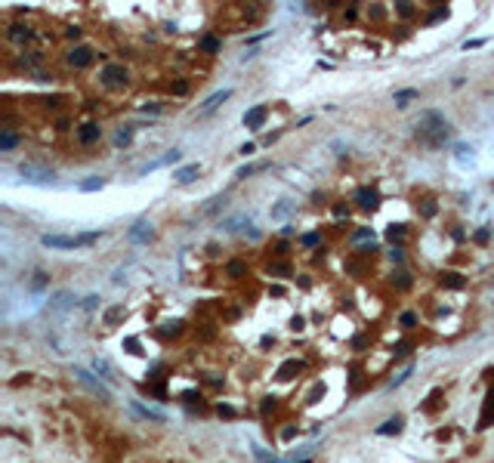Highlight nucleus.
I'll return each mask as SVG.
<instances>
[{"mask_svg": "<svg viewBox=\"0 0 494 463\" xmlns=\"http://www.w3.org/2000/svg\"><path fill=\"white\" fill-rule=\"evenodd\" d=\"M470 151H473V148H466V145H454V155H457V161H463V164H466V158L473 161V155H470Z\"/></svg>", "mask_w": 494, "mask_h": 463, "instance_id": "c9c22d12", "label": "nucleus"}, {"mask_svg": "<svg viewBox=\"0 0 494 463\" xmlns=\"http://www.w3.org/2000/svg\"><path fill=\"white\" fill-rule=\"evenodd\" d=\"M121 318H124V303H118V306H112V309H108L102 321H105V324H118Z\"/></svg>", "mask_w": 494, "mask_h": 463, "instance_id": "bb28decb", "label": "nucleus"}, {"mask_svg": "<svg viewBox=\"0 0 494 463\" xmlns=\"http://www.w3.org/2000/svg\"><path fill=\"white\" fill-rule=\"evenodd\" d=\"M269 161H259V164H244V167H241V170L235 173L238 176V179H247V176H254V173H259V170H269Z\"/></svg>", "mask_w": 494, "mask_h": 463, "instance_id": "6ab92c4d", "label": "nucleus"}, {"mask_svg": "<svg viewBox=\"0 0 494 463\" xmlns=\"http://www.w3.org/2000/svg\"><path fill=\"white\" fill-rule=\"evenodd\" d=\"M244 225H250V213H235L229 220H223V232H247Z\"/></svg>", "mask_w": 494, "mask_h": 463, "instance_id": "f8f14e48", "label": "nucleus"}, {"mask_svg": "<svg viewBox=\"0 0 494 463\" xmlns=\"http://www.w3.org/2000/svg\"><path fill=\"white\" fill-rule=\"evenodd\" d=\"M473 238H476V241H479V244H485V241H488V238H491V232H488V229H479V232H476V235H473Z\"/></svg>", "mask_w": 494, "mask_h": 463, "instance_id": "49530a36", "label": "nucleus"}, {"mask_svg": "<svg viewBox=\"0 0 494 463\" xmlns=\"http://www.w3.org/2000/svg\"><path fill=\"white\" fill-rule=\"evenodd\" d=\"M297 210V201H278V204H272V220H287L290 213Z\"/></svg>", "mask_w": 494, "mask_h": 463, "instance_id": "dca6fc26", "label": "nucleus"}, {"mask_svg": "<svg viewBox=\"0 0 494 463\" xmlns=\"http://www.w3.org/2000/svg\"><path fill=\"white\" fill-rule=\"evenodd\" d=\"M244 272H247V263H244V259H232V263L225 266V275H232V278H241Z\"/></svg>", "mask_w": 494, "mask_h": 463, "instance_id": "a878e982", "label": "nucleus"}, {"mask_svg": "<svg viewBox=\"0 0 494 463\" xmlns=\"http://www.w3.org/2000/svg\"><path fill=\"white\" fill-rule=\"evenodd\" d=\"M401 256H405V254H401V247H392V250H389V259H392V263H401Z\"/></svg>", "mask_w": 494, "mask_h": 463, "instance_id": "09e8293b", "label": "nucleus"}, {"mask_svg": "<svg viewBox=\"0 0 494 463\" xmlns=\"http://www.w3.org/2000/svg\"><path fill=\"white\" fill-rule=\"evenodd\" d=\"M102 139V127L99 124H83V127L78 130V142L80 145H93V142Z\"/></svg>", "mask_w": 494, "mask_h": 463, "instance_id": "9b49d317", "label": "nucleus"}, {"mask_svg": "<svg viewBox=\"0 0 494 463\" xmlns=\"http://www.w3.org/2000/svg\"><path fill=\"white\" fill-rule=\"evenodd\" d=\"M445 16H448V10H445V6H439V10H432L430 16H426V25H435L439 19H445Z\"/></svg>", "mask_w": 494, "mask_h": 463, "instance_id": "72a5a7b5", "label": "nucleus"}, {"mask_svg": "<svg viewBox=\"0 0 494 463\" xmlns=\"http://www.w3.org/2000/svg\"><path fill=\"white\" fill-rule=\"evenodd\" d=\"M71 293L68 290H62V293H56V300H53V309H65V306H71Z\"/></svg>", "mask_w": 494, "mask_h": 463, "instance_id": "473e14b6", "label": "nucleus"}, {"mask_svg": "<svg viewBox=\"0 0 494 463\" xmlns=\"http://www.w3.org/2000/svg\"><path fill=\"white\" fill-rule=\"evenodd\" d=\"M334 216H337V220H343V216H349V210L343 207V204H337V207H334Z\"/></svg>", "mask_w": 494, "mask_h": 463, "instance_id": "8fccbe9b", "label": "nucleus"}, {"mask_svg": "<svg viewBox=\"0 0 494 463\" xmlns=\"http://www.w3.org/2000/svg\"><path fill=\"white\" fill-rule=\"evenodd\" d=\"M198 49H201V53H207V56H216V53L223 49V40L216 37V34H204V37L198 40Z\"/></svg>", "mask_w": 494, "mask_h": 463, "instance_id": "ddd939ff", "label": "nucleus"}, {"mask_svg": "<svg viewBox=\"0 0 494 463\" xmlns=\"http://www.w3.org/2000/svg\"><path fill=\"white\" fill-rule=\"evenodd\" d=\"M463 284H466V278H463V275H457V272H442V287L460 290Z\"/></svg>", "mask_w": 494, "mask_h": 463, "instance_id": "a211bd4d", "label": "nucleus"}, {"mask_svg": "<svg viewBox=\"0 0 494 463\" xmlns=\"http://www.w3.org/2000/svg\"><path fill=\"white\" fill-rule=\"evenodd\" d=\"M269 272H272V275H287L290 266H287V263H275V266H269Z\"/></svg>", "mask_w": 494, "mask_h": 463, "instance_id": "ea45409f", "label": "nucleus"}, {"mask_svg": "<svg viewBox=\"0 0 494 463\" xmlns=\"http://www.w3.org/2000/svg\"><path fill=\"white\" fill-rule=\"evenodd\" d=\"M479 47H485V37H476V40H466L463 44V49H479Z\"/></svg>", "mask_w": 494, "mask_h": 463, "instance_id": "37998d69", "label": "nucleus"}, {"mask_svg": "<svg viewBox=\"0 0 494 463\" xmlns=\"http://www.w3.org/2000/svg\"><path fill=\"white\" fill-rule=\"evenodd\" d=\"M96 303H99V297L90 293V297H83V309H96Z\"/></svg>", "mask_w": 494, "mask_h": 463, "instance_id": "a18cd8bd", "label": "nucleus"}, {"mask_svg": "<svg viewBox=\"0 0 494 463\" xmlns=\"http://www.w3.org/2000/svg\"><path fill=\"white\" fill-rule=\"evenodd\" d=\"M401 429V417H389L383 426H377V435H392V432H398Z\"/></svg>", "mask_w": 494, "mask_h": 463, "instance_id": "5701e85b", "label": "nucleus"}, {"mask_svg": "<svg viewBox=\"0 0 494 463\" xmlns=\"http://www.w3.org/2000/svg\"><path fill=\"white\" fill-rule=\"evenodd\" d=\"M290 327H294V331H300V327H303V318L294 315V318H290Z\"/></svg>", "mask_w": 494, "mask_h": 463, "instance_id": "3c124183", "label": "nucleus"}, {"mask_svg": "<svg viewBox=\"0 0 494 463\" xmlns=\"http://www.w3.org/2000/svg\"><path fill=\"white\" fill-rule=\"evenodd\" d=\"M238 151H241V155L247 158V155H254V151H256V145H254V142H244V145H241Z\"/></svg>", "mask_w": 494, "mask_h": 463, "instance_id": "de8ad7c7", "label": "nucleus"}, {"mask_svg": "<svg viewBox=\"0 0 494 463\" xmlns=\"http://www.w3.org/2000/svg\"><path fill=\"white\" fill-rule=\"evenodd\" d=\"M405 235H408L405 225H389V229H386V238H389V241H405Z\"/></svg>", "mask_w": 494, "mask_h": 463, "instance_id": "7c9ffc66", "label": "nucleus"}, {"mask_svg": "<svg viewBox=\"0 0 494 463\" xmlns=\"http://www.w3.org/2000/svg\"><path fill=\"white\" fill-rule=\"evenodd\" d=\"M31 284H34V287H44V284H47V272H40V269H37V272H34V281H31Z\"/></svg>", "mask_w": 494, "mask_h": 463, "instance_id": "79ce46f5", "label": "nucleus"}, {"mask_svg": "<svg viewBox=\"0 0 494 463\" xmlns=\"http://www.w3.org/2000/svg\"><path fill=\"white\" fill-rule=\"evenodd\" d=\"M127 238H130L133 244H148V241L155 238V229H152V223H145V220L133 223L130 229H127Z\"/></svg>", "mask_w": 494, "mask_h": 463, "instance_id": "39448f33", "label": "nucleus"}, {"mask_svg": "<svg viewBox=\"0 0 494 463\" xmlns=\"http://www.w3.org/2000/svg\"><path fill=\"white\" fill-rule=\"evenodd\" d=\"M93 47H74L71 53H68V65L71 68H87L90 62H93Z\"/></svg>", "mask_w": 494, "mask_h": 463, "instance_id": "6e6552de", "label": "nucleus"}, {"mask_svg": "<svg viewBox=\"0 0 494 463\" xmlns=\"http://www.w3.org/2000/svg\"><path fill=\"white\" fill-rule=\"evenodd\" d=\"M170 90L176 93V96H186V93H189V83H186V80H176V83H173Z\"/></svg>", "mask_w": 494, "mask_h": 463, "instance_id": "a19ab883", "label": "nucleus"}, {"mask_svg": "<svg viewBox=\"0 0 494 463\" xmlns=\"http://www.w3.org/2000/svg\"><path fill=\"white\" fill-rule=\"evenodd\" d=\"M133 411H136V414H142L145 420H158V423L164 420V414H161V411H155V408H145V405H139V401H133Z\"/></svg>", "mask_w": 494, "mask_h": 463, "instance_id": "4be33fe9", "label": "nucleus"}, {"mask_svg": "<svg viewBox=\"0 0 494 463\" xmlns=\"http://www.w3.org/2000/svg\"><path fill=\"white\" fill-rule=\"evenodd\" d=\"M318 241H321V235H318V232H309V235H303V247H315Z\"/></svg>", "mask_w": 494, "mask_h": 463, "instance_id": "58836bf2", "label": "nucleus"}, {"mask_svg": "<svg viewBox=\"0 0 494 463\" xmlns=\"http://www.w3.org/2000/svg\"><path fill=\"white\" fill-rule=\"evenodd\" d=\"M355 201L362 210H374L377 204H380V192L374 189V185H362V189L355 192Z\"/></svg>", "mask_w": 494, "mask_h": 463, "instance_id": "0eeeda50", "label": "nucleus"}, {"mask_svg": "<svg viewBox=\"0 0 494 463\" xmlns=\"http://www.w3.org/2000/svg\"><path fill=\"white\" fill-rule=\"evenodd\" d=\"M411 374H414V370H411V367H405V370H401V374L396 377V380H392V386H398V383H405V380H408V377H411Z\"/></svg>", "mask_w": 494, "mask_h": 463, "instance_id": "c03bdc74", "label": "nucleus"}, {"mask_svg": "<svg viewBox=\"0 0 494 463\" xmlns=\"http://www.w3.org/2000/svg\"><path fill=\"white\" fill-rule=\"evenodd\" d=\"M417 96H420V90L408 87V90H398V93H396V96H392V99H396V105H398V108H405V105L411 102V99H417Z\"/></svg>", "mask_w": 494, "mask_h": 463, "instance_id": "aec40b11", "label": "nucleus"}, {"mask_svg": "<svg viewBox=\"0 0 494 463\" xmlns=\"http://www.w3.org/2000/svg\"><path fill=\"white\" fill-rule=\"evenodd\" d=\"M417 136H420L423 145L439 148V145H445V142L451 139V127H448V121L439 112H426V114H420V121H417Z\"/></svg>", "mask_w": 494, "mask_h": 463, "instance_id": "f257e3e1", "label": "nucleus"}, {"mask_svg": "<svg viewBox=\"0 0 494 463\" xmlns=\"http://www.w3.org/2000/svg\"><path fill=\"white\" fill-rule=\"evenodd\" d=\"M102 185H105L102 176H90V179H83V182H80V192H99Z\"/></svg>", "mask_w": 494, "mask_h": 463, "instance_id": "c85d7f7f", "label": "nucleus"}, {"mask_svg": "<svg viewBox=\"0 0 494 463\" xmlns=\"http://www.w3.org/2000/svg\"><path fill=\"white\" fill-rule=\"evenodd\" d=\"M182 158V151H167V155H161V158H155V161H148L145 167H139V176H148V173H155V170H161V167H167V164H176Z\"/></svg>", "mask_w": 494, "mask_h": 463, "instance_id": "423d86ee", "label": "nucleus"}, {"mask_svg": "<svg viewBox=\"0 0 494 463\" xmlns=\"http://www.w3.org/2000/svg\"><path fill=\"white\" fill-rule=\"evenodd\" d=\"M229 96H232V90H229V87H225V90H216V93H210V96L204 99V105L198 108V114H210L213 108H220V105H223Z\"/></svg>", "mask_w": 494, "mask_h": 463, "instance_id": "9d476101", "label": "nucleus"}, {"mask_svg": "<svg viewBox=\"0 0 494 463\" xmlns=\"http://www.w3.org/2000/svg\"><path fill=\"white\" fill-rule=\"evenodd\" d=\"M266 117H269V105H256V108H250V112H244V127L259 130L266 124Z\"/></svg>", "mask_w": 494, "mask_h": 463, "instance_id": "1a4fd4ad", "label": "nucleus"}, {"mask_svg": "<svg viewBox=\"0 0 494 463\" xmlns=\"http://www.w3.org/2000/svg\"><path fill=\"white\" fill-rule=\"evenodd\" d=\"M398 321H401V327H414L417 324V312H401Z\"/></svg>", "mask_w": 494, "mask_h": 463, "instance_id": "e433bc0d", "label": "nucleus"}, {"mask_svg": "<svg viewBox=\"0 0 494 463\" xmlns=\"http://www.w3.org/2000/svg\"><path fill=\"white\" fill-rule=\"evenodd\" d=\"M198 173H201V164H189V167H182V170L173 173V179H176L179 185H189V182L198 179Z\"/></svg>", "mask_w": 494, "mask_h": 463, "instance_id": "4468645a", "label": "nucleus"}, {"mask_svg": "<svg viewBox=\"0 0 494 463\" xmlns=\"http://www.w3.org/2000/svg\"><path fill=\"white\" fill-rule=\"evenodd\" d=\"M93 370H96V374H102V377H114V374H112V365H108L105 358H93Z\"/></svg>", "mask_w": 494, "mask_h": 463, "instance_id": "2f4dec72", "label": "nucleus"}, {"mask_svg": "<svg viewBox=\"0 0 494 463\" xmlns=\"http://www.w3.org/2000/svg\"><path fill=\"white\" fill-rule=\"evenodd\" d=\"M16 145H19V136H16L10 127H3V133H0V148L10 151V148H16Z\"/></svg>", "mask_w": 494, "mask_h": 463, "instance_id": "412c9836", "label": "nucleus"}, {"mask_svg": "<svg viewBox=\"0 0 494 463\" xmlns=\"http://www.w3.org/2000/svg\"><path fill=\"white\" fill-rule=\"evenodd\" d=\"M392 284H396L398 290H408V287H411V275H408V272H396V275H392Z\"/></svg>", "mask_w": 494, "mask_h": 463, "instance_id": "c756f323", "label": "nucleus"}, {"mask_svg": "<svg viewBox=\"0 0 494 463\" xmlns=\"http://www.w3.org/2000/svg\"><path fill=\"white\" fill-rule=\"evenodd\" d=\"M102 83L105 87H124V83L130 80V71H127V65H121V62H112V65H105L102 68Z\"/></svg>", "mask_w": 494, "mask_h": 463, "instance_id": "7ed1b4c3", "label": "nucleus"}, {"mask_svg": "<svg viewBox=\"0 0 494 463\" xmlns=\"http://www.w3.org/2000/svg\"><path fill=\"white\" fill-rule=\"evenodd\" d=\"M300 367H303V365H300V361H287V365L281 367V377H284V380H287V377H294V370H300Z\"/></svg>", "mask_w": 494, "mask_h": 463, "instance_id": "f704fd0d", "label": "nucleus"}, {"mask_svg": "<svg viewBox=\"0 0 494 463\" xmlns=\"http://www.w3.org/2000/svg\"><path fill=\"white\" fill-rule=\"evenodd\" d=\"M367 238L374 241V232H371V229H355V232H352V241H367Z\"/></svg>", "mask_w": 494, "mask_h": 463, "instance_id": "4c0bfd02", "label": "nucleus"}, {"mask_svg": "<svg viewBox=\"0 0 494 463\" xmlns=\"http://www.w3.org/2000/svg\"><path fill=\"white\" fill-rule=\"evenodd\" d=\"M225 204H229V198H225V195H216V198H210L204 207H201V216H213V213H220V210H225Z\"/></svg>", "mask_w": 494, "mask_h": 463, "instance_id": "f3484780", "label": "nucleus"}, {"mask_svg": "<svg viewBox=\"0 0 494 463\" xmlns=\"http://www.w3.org/2000/svg\"><path fill=\"white\" fill-rule=\"evenodd\" d=\"M133 142V130L130 127H121L118 133H114V148H127Z\"/></svg>", "mask_w": 494, "mask_h": 463, "instance_id": "b1692460", "label": "nucleus"}, {"mask_svg": "<svg viewBox=\"0 0 494 463\" xmlns=\"http://www.w3.org/2000/svg\"><path fill=\"white\" fill-rule=\"evenodd\" d=\"M74 377H78V380H80L83 386H90V389H93L96 395H102V399H112V389H108V386H105L102 380H96V377L90 374L87 367H74Z\"/></svg>", "mask_w": 494, "mask_h": 463, "instance_id": "20e7f679", "label": "nucleus"}, {"mask_svg": "<svg viewBox=\"0 0 494 463\" xmlns=\"http://www.w3.org/2000/svg\"><path fill=\"white\" fill-rule=\"evenodd\" d=\"M6 34H10V40H28V37H31V28H28V25H10V31H6Z\"/></svg>", "mask_w": 494, "mask_h": 463, "instance_id": "393cba45", "label": "nucleus"}, {"mask_svg": "<svg viewBox=\"0 0 494 463\" xmlns=\"http://www.w3.org/2000/svg\"><path fill=\"white\" fill-rule=\"evenodd\" d=\"M435 213H439V204H435L432 198H423V204H420V216H423V220H432Z\"/></svg>", "mask_w": 494, "mask_h": 463, "instance_id": "cd10ccee", "label": "nucleus"}, {"mask_svg": "<svg viewBox=\"0 0 494 463\" xmlns=\"http://www.w3.org/2000/svg\"><path fill=\"white\" fill-rule=\"evenodd\" d=\"M99 238V232H87V235H40V244L49 250H78L83 244H93Z\"/></svg>", "mask_w": 494, "mask_h": 463, "instance_id": "f03ea898", "label": "nucleus"}, {"mask_svg": "<svg viewBox=\"0 0 494 463\" xmlns=\"http://www.w3.org/2000/svg\"><path fill=\"white\" fill-rule=\"evenodd\" d=\"M22 176L28 182H53V170H34V167H22Z\"/></svg>", "mask_w": 494, "mask_h": 463, "instance_id": "2eb2a0df", "label": "nucleus"}]
</instances>
